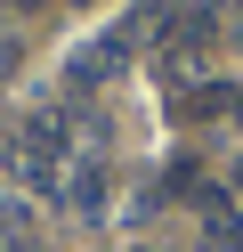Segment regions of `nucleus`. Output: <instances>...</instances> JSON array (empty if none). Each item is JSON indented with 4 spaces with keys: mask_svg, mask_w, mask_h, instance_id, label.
Returning a JSON list of instances; mask_svg holds the SVG:
<instances>
[{
    "mask_svg": "<svg viewBox=\"0 0 243 252\" xmlns=\"http://www.w3.org/2000/svg\"><path fill=\"white\" fill-rule=\"evenodd\" d=\"M0 252H41V228L25 203H0Z\"/></svg>",
    "mask_w": 243,
    "mask_h": 252,
    "instance_id": "nucleus-5",
    "label": "nucleus"
},
{
    "mask_svg": "<svg viewBox=\"0 0 243 252\" xmlns=\"http://www.w3.org/2000/svg\"><path fill=\"white\" fill-rule=\"evenodd\" d=\"M235 8H243V0H235Z\"/></svg>",
    "mask_w": 243,
    "mask_h": 252,
    "instance_id": "nucleus-7",
    "label": "nucleus"
},
{
    "mask_svg": "<svg viewBox=\"0 0 243 252\" xmlns=\"http://www.w3.org/2000/svg\"><path fill=\"white\" fill-rule=\"evenodd\" d=\"M203 252H243V220H235V203H219V195L203 203Z\"/></svg>",
    "mask_w": 243,
    "mask_h": 252,
    "instance_id": "nucleus-3",
    "label": "nucleus"
},
{
    "mask_svg": "<svg viewBox=\"0 0 243 252\" xmlns=\"http://www.w3.org/2000/svg\"><path fill=\"white\" fill-rule=\"evenodd\" d=\"M122 49H130V33H113V41H89V49H73L65 82H73V90H89V82H106V73H122Z\"/></svg>",
    "mask_w": 243,
    "mask_h": 252,
    "instance_id": "nucleus-2",
    "label": "nucleus"
},
{
    "mask_svg": "<svg viewBox=\"0 0 243 252\" xmlns=\"http://www.w3.org/2000/svg\"><path fill=\"white\" fill-rule=\"evenodd\" d=\"M138 252H154V244H138Z\"/></svg>",
    "mask_w": 243,
    "mask_h": 252,
    "instance_id": "nucleus-6",
    "label": "nucleus"
},
{
    "mask_svg": "<svg viewBox=\"0 0 243 252\" xmlns=\"http://www.w3.org/2000/svg\"><path fill=\"white\" fill-rule=\"evenodd\" d=\"M16 171H25L32 187H65V114H32L25 130H16Z\"/></svg>",
    "mask_w": 243,
    "mask_h": 252,
    "instance_id": "nucleus-1",
    "label": "nucleus"
},
{
    "mask_svg": "<svg viewBox=\"0 0 243 252\" xmlns=\"http://www.w3.org/2000/svg\"><path fill=\"white\" fill-rule=\"evenodd\" d=\"M65 203H73L81 220H97V212H106V171H97V163H81V171H65Z\"/></svg>",
    "mask_w": 243,
    "mask_h": 252,
    "instance_id": "nucleus-4",
    "label": "nucleus"
}]
</instances>
